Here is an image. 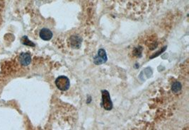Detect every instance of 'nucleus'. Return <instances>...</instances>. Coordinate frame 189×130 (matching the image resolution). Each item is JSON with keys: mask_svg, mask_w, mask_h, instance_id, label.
<instances>
[{"mask_svg": "<svg viewBox=\"0 0 189 130\" xmlns=\"http://www.w3.org/2000/svg\"><path fill=\"white\" fill-rule=\"evenodd\" d=\"M55 85L59 90L62 91H67L70 86V81L67 76H60L55 80Z\"/></svg>", "mask_w": 189, "mask_h": 130, "instance_id": "1", "label": "nucleus"}, {"mask_svg": "<svg viewBox=\"0 0 189 130\" xmlns=\"http://www.w3.org/2000/svg\"><path fill=\"white\" fill-rule=\"evenodd\" d=\"M142 49L141 48H136L135 50V55L136 56H138V54H140V57L141 56V53H142Z\"/></svg>", "mask_w": 189, "mask_h": 130, "instance_id": "9", "label": "nucleus"}, {"mask_svg": "<svg viewBox=\"0 0 189 130\" xmlns=\"http://www.w3.org/2000/svg\"><path fill=\"white\" fill-rule=\"evenodd\" d=\"M19 61L23 66H28L31 64V57L29 53H21L19 57Z\"/></svg>", "mask_w": 189, "mask_h": 130, "instance_id": "6", "label": "nucleus"}, {"mask_svg": "<svg viewBox=\"0 0 189 130\" xmlns=\"http://www.w3.org/2000/svg\"><path fill=\"white\" fill-rule=\"evenodd\" d=\"M102 106L106 110L110 111L113 108V103L110 96V94L107 90H102Z\"/></svg>", "mask_w": 189, "mask_h": 130, "instance_id": "2", "label": "nucleus"}, {"mask_svg": "<svg viewBox=\"0 0 189 130\" xmlns=\"http://www.w3.org/2000/svg\"><path fill=\"white\" fill-rule=\"evenodd\" d=\"M39 35L42 40L45 41H48L50 40H51V38H53V32H52L50 29L44 28V29L41 30Z\"/></svg>", "mask_w": 189, "mask_h": 130, "instance_id": "5", "label": "nucleus"}, {"mask_svg": "<svg viewBox=\"0 0 189 130\" xmlns=\"http://www.w3.org/2000/svg\"><path fill=\"white\" fill-rule=\"evenodd\" d=\"M108 60L106 52L104 49L101 48L98 50L97 54L93 57V63L96 65H101L106 63Z\"/></svg>", "mask_w": 189, "mask_h": 130, "instance_id": "3", "label": "nucleus"}, {"mask_svg": "<svg viewBox=\"0 0 189 130\" xmlns=\"http://www.w3.org/2000/svg\"><path fill=\"white\" fill-rule=\"evenodd\" d=\"M21 42L23 44V45H28V46H31V47L35 46V44L33 43L31 41H30L29 38H27V36H23V38H21Z\"/></svg>", "mask_w": 189, "mask_h": 130, "instance_id": "8", "label": "nucleus"}, {"mask_svg": "<svg viewBox=\"0 0 189 130\" xmlns=\"http://www.w3.org/2000/svg\"><path fill=\"white\" fill-rule=\"evenodd\" d=\"M82 39L77 35H73L69 39V45L72 49H79L81 48Z\"/></svg>", "mask_w": 189, "mask_h": 130, "instance_id": "4", "label": "nucleus"}, {"mask_svg": "<svg viewBox=\"0 0 189 130\" xmlns=\"http://www.w3.org/2000/svg\"><path fill=\"white\" fill-rule=\"evenodd\" d=\"M182 86H181V83L178 82V81H175L172 84V90L174 93H178L181 90Z\"/></svg>", "mask_w": 189, "mask_h": 130, "instance_id": "7", "label": "nucleus"}]
</instances>
